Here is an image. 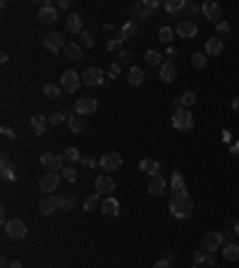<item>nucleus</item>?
<instances>
[{
	"instance_id": "nucleus-1",
	"label": "nucleus",
	"mask_w": 239,
	"mask_h": 268,
	"mask_svg": "<svg viewBox=\"0 0 239 268\" xmlns=\"http://www.w3.org/2000/svg\"><path fill=\"white\" fill-rule=\"evenodd\" d=\"M170 211H172V215L175 218H189L191 215V211H194V201H191V197L187 194V192H170Z\"/></svg>"
},
{
	"instance_id": "nucleus-14",
	"label": "nucleus",
	"mask_w": 239,
	"mask_h": 268,
	"mask_svg": "<svg viewBox=\"0 0 239 268\" xmlns=\"http://www.w3.org/2000/svg\"><path fill=\"white\" fill-rule=\"evenodd\" d=\"M115 189V182L110 175H98L96 178V194H101V197H110V192Z\"/></svg>"
},
{
	"instance_id": "nucleus-25",
	"label": "nucleus",
	"mask_w": 239,
	"mask_h": 268,
	"mask_svg": "<svg viewBox=\"0 0 239 268\" xmlns=\"http://www.w3.org/2000/svg\"><path fill=\"white\" fill-rule=\"evenodd\" d=\"M48 125H51V120L46 118V115H34L31 118V132L34 134H46Z\"/></svg>"
},
{
	"instance_id": "nucleus-37",
	"label": "nucleus",
	"mask_w": 239,
	"mask_h": 268,
	"mask_svg": "<svg viewBox=\"0 0 239 268\" xmlns=\"http://www.w3.org/2000/svg\"><path fill=\"white\" fill-rule=\"evenodd\" d=\"M144 58H146V62H149V65H163V55H160L155 48H146Z\"/></svg>"
},
{
	"instance_id": "nucleus-30",
	"label": "nucleus",
	"mask_w": 239,
	"mask_h": 268,
	"mask_svg": "<svg viewBox=\"0 0 239 268\" xmlns=\"http://www.w3.org/2000/svg\"><path fill=\"white\" fill-rule=\"evenodd\" d=\"M67 31H72V34H82V31H84L82 17H79L77 12H72V15L67 17Z\"/></svg>"
},
{
	"instance_id": "nucleus-31",
	"label": "nucleus",
	"mask_w": 239,
	"mask_h": 268,
	"mask_svg": "<svg viewBox=\"0 0 239 268\" xmlns=\"http://www.w3.org/2000/svg\"><path fill=\"white\" fill-rule=\"evenodd\" d=\"M196 12H201V7H199L196 2H187V0H184V5H182V15H179V22H182V19H191Z\"/></svg>"
},
{
	"instance_id": "nucleus-59",
	"label": "nucleus",
	"mask_w": 239,
	"mask_h": 268,
	"mask_svg": "<svg viewBox=\"0 0 239 268\" xmlns=\"http://www.w3.org/2000/svg\"><path fill=\"white\" fill-rule=\"evenodd\" d=\"M191 268H206V266H204V264H194Z\"/></svg>"
},
{
	"instance_id": "nucleus-27",
	"label": "nucleus",
	"mask_w": 239,
	"mask_h": 268,
	"mask_svg": "<svg viewBox=\"0 0 239 268\" xmlns=\"http://www.w3.org/2000/svg\"><path fill=\"white\" fill-rule=\"evenodd\" d=\"M120 36H122V41H134V38L139 36V24H137V22H127V24L120 29Z\"/></svg>"
},
{
	"instance_id": "nucleus-26",
	"label": "nucleus",
	"mask_w": 239,
	"mask_h": 268,
	"mask_svg": "<svg viewBox=\"0 0 239 268\" xmlns=\"http://www.w3.org/2000/svg\"><path fill=\"white\" fill-rule=\"evenodd\" d=\"M0 175H2L5 182L17 179V173H15V168H12V163H10V158H7V156H2V163H0Z\"/></svg>"
},
{
	"instance_id": "nucleus-44",
	"label": "nucleus",
	"mask_w": 239,
	"mask_h": 268,
	"mask_svg": "<svg viewBox=\"0 0 239 268\" xmlns=\"http://www.w3.org/2000/svg\"><path fill=\"white\" fill-rule=\"evenodd\" d=\"M122 36H118V38H113V41H108V51H120L122 53Z\"/></svg>"
},
{
	"instance_id": "nucleus-22",
	"label": "nucleus",
	"mask_w": 239,
	"mask_h": 268,
	"mask_svg": "<svg viewBox=\"0 0 239 268\" xmlns=\"http://www.w3.org/2000/svg\"><path fill=\"white\" fill-rule=\"evenodd\" d=\"M160 79H163V82H168V84H172V82L177 79V67H175L170 60L160 65Z\"/></svg>"
},
{
	"instance_id": "nucleus-3",
	"label": "nucleus",
	"mask_w": 239,
	"mask_h": 268,
	"mask_svg": "<svg viewBox=\"0 0 239 268\" xmlns=\"http://www.w3.org/2000/svg\"><path fill=\"white\" fill-rule=\"evenodd\" d=\"M41 165L46 168V173H62V168H65V158H62V153L48 151V153L41 156Z\"/></svg>"
},
{
	"instance_id": "nucleus-36",
	"label": "nucleus",
	"mask_w": 239,
	"mask_h": 268,
	"mask_svg": "<svg viewBox=\"0 0 239 268\" xmlns=\"http://www.w3.org/2000/svg\"><path fill=\"white\" fill-rule=\"evenodd\" d=\"M177 101H179V106H182V108H187V110H189V106H194V103H196V93H194V91H184Z\"/></svg>"
},
{
	"instance_id": "nucleus-39",
	"label": "nucleus",
	"mask_w": 239,
	"mask_h": 268,
	"mask_svg": "<svg viewBox=\"0 0 239 268\" xmlns=\"http://www.w3.org/2000/svg\"><path fill=\"white\" fill-rule=\"evenodd\" d=\"M62 87H58V84H46L43 87V96H48V98H60V93H62Z\"/></svg>"
},
{
	"instance_id": "nucleus-34",
	"label": "nucleus",
	"mask_w": 239,
	"mask_h": 268,
	"mask_svg": "<svg viewBox=\"0 0 239 268\" xmlns=\"http://www.w3.org/2000/svg\"><path fill=\"white\" fill-rule=\"evenodd\" d=\"M194 261L196 264H204V266H213L215 264V254L213 251H196L194 254Z\"/></svg>"
},
{
	"instance_id": "nucleus-49",
	"label": "nucleus",
	"mask_w": 239,
	"mask_h": 268,
	"mask_svg": "<svg viewBox=\"0 0 239 268\" xmlns=\"http://www.w3.org/2000/svg\"><path fill=\"white\" fill-rule=\"evenodd\" d=\"M82 165H84V168H93V165H96V158H93V156H82Z\"/></svg>"
},
{
	"instance_id": "nucleus-16",
	"label": "nucleus",
	"mask_w": 239,
	"mask_h": 268,
	"mask_svg": "<svg viewBox=\"0 0 239 268\" xmlns=\"http://www.w3.org/2000/svg\"><path fill=\"white\" fill-rule=\"evenodd\" d=\"M38 211H41L43 215H53L55 211H60V199L53 197V194H51V197H43L41 204H38Z\"/></svg>"
},
{
	"instance_id": "nucleus-21",
	"label": "nucleus",
	"mask_w": 239,
	"mask_h": 268,
	"mask_svg": "<svg viewBox=\"0 0 239 268\" xmlns=\"http://www.w3.org/2000/svg\"><path fill=\"white\" fill-rule=\"evenodd\" d=\"M101 211H103L105 215L115 218V215H120V201L118 199H113V197H105V199L101 201Z\"/></svg>"
},
{
	"instance_id": "nucleus-58",
	"label": "nucleus",
	"mask_w": 239,
	"mask_h": 268,
	"mask_svg": "<svg viewBox=\"0 0 239 268\" xmlns=\"http://www.w3.org/2000/svg\"><path fill=\"white\" fill-rule=\"evenodd\" d=\"M235 235L239 237V220H235Z\"/></svg>"
},
{
	"instance_id": "nucleus-48",
	"label": "nucleus",
	"mask_w": 239,
	"mask_h": 268,
	"mask_svg": "<svg viewBox=\"0 0 239 268\" xmlns=\"http://www.w3.org/2000/svg\"><path fill=\"white\" fill-rule=\"evenodd\" d=\"M215 29H218V36H225V34H230V24L227 22H218Z\"/></svg>"
},
{
	"instance_id": "nucleus-19",
	"label": "nucleus",
	"mask_w": 239,
	"mask_h": 268,
	"mask_svg": "<svg viewBox=\"0 0 239 268\" xmlns=\"http://www.w3.org/2000/svg\"><path fill=\"white\" fill-rule=\"evenodd\" d=\"M222 51H225V41H222L220 36H213V38L206 41V55L215 58V55H220Z\"/></svg>"
},
{
	"instance_id": "nucleus-32",
	"label": "nucleus",
	"mask_w": 239,
	"mask_h": 268,
	"mask_svg": "<svg viewBox=\"0 0 239 268\" xmlns=\"http://www.w3.org/2000/svg\"><path fill=\"white\" fill-rule=\"evenodd\" d=\"M182 5H184V0H168V2H165V12L172 15L175 19H179V15H182Z\"/></svg>"
},
{
	"instance_id": "nucleus-50",
	"label": "nucleus",
	"mask_w": 239,
	"mask_h": 268,
	"mask_svg": "<svg viewBox=\"0 0 239 268\" xmlns=\"http://www.w3.org/2000/svg\"><path fill=\"white\" fill-rule=\"evenodd\" d=\"M129 60H132V53H129V51H122V53H120V65H127Z\"/></svg>"
},
{
	"instance_id": "nucleus-5",
	"label": "nucleus",
	"mask_w": 239,
	"mask_h": 268,
	"mask_svg": "<svg viewBox=\"0 0 239 268\" xmlns=\"http://www.w3.org/2000/svg\"><path fill=\"white\" fill-rule=\"evenodd\" d=\"M60 179H62L60 173H43V178L38 179V189H41L46 197H51V194L60 187Z\"/></svg>"
},
{
	"instance_id": "nucleus-11",
	"label": "nucleus",
	"mask_w": 239,
	"mask_h": 268,
	"mask_svg": "<svg viewBox=\"0 0 239 268\" xmlns=\"http://www.w3.org/2000/svg\"><path fill=\"white\" fill-rule=\"evenodd\" d=\"M222 242H225L222 232H218V230H210V232H206V235H204V249L215 254V251L222 247Z\"/></svg>"
},
{
	"instance_id": "nucleus-9",
	"label": "nucleus",
	"mask_w": 239,
	"mask_h": 268,
	"mask_svg": "<svg viewBox=\"0 0 239 268\" xmlns=\"http://www.w3.org/2000/svg\"><path fill=\"white\" fill-rule=\"evenodd\" d=\"M103 74H105V72H103L101 67H89V70L82 74V84H86V87H101V84L105 82Z\"/></svg>"
},
{
	"instance_id": "nucleus-57",
	"label": "nucleus",
	"mask_w": 239,
	"mask_h": 268,
	"mask_svg": "<svg viewBox=\"0 0 239 268\" xmlns=\"http://www.w3.org/2000/svg\"><path fill=\"white\" fill-rule=\"evenodd\" d=\"M230 151H232V153H239V142H237V144H232V149H230Z\"/></svg>"
},
{
	"instance_id": "nucleus-15",
	"label": "nucleus",
	"mask_w": 239,
	"mask_h": 268,
	"mask_svg": "<svg viewBox=\"0 0 239 268\" xmlns=\"http://www.w3.org/2000/svg\"><path fill=\"white\" fill-rule=\"evenodd\" d=\"M175 31H177L182 38H194L199 34V27H196L194 19H182V22H177V29Z\"/></svg>"
},
{
	"instance_id": "nucleus-52",
	"label": "nucleus",
	"mask_w": 239,
	"mask_h": 268,
	"mask_svg": "<svg viewBox=\"0 0 239 268\" xmlns=\"http://www.w3.org/2000/svg\"><path fill=\"white\" fill-rule=\"evenodd\" d=\"M232 110L239 115V96H235V98H232Z\"/></svg>"
},
{
	"instance_id": "nucleus-51",
	"label": "nucleus",
	"mask_w": 239,
	"mask_h": 268,
	"mask_svg": "<svg viewBox=\"0 0 239 268\" xmlns=\"http://www.w3.org/2000/svg\"><path fill=\"white\" fill-rule=\"evenodd\" d=\"M2 137H7V139H15V137H17V132H15V129H10V127H2Z\"/></svg>"
},
{
	"instance_id": "nucleus-2",
	"label": "nucleus",
	"mask_w": 239,
	"mask_h": 268,
	"mask_svg": "<svg viewBox=\"0 0 239 268\" xmlns=\"http://www.w3.org/2000/svg\"><path fill=\"white\" fill-rule=\"evenodd\" d=\"M158 7H160L158 0H137V2H132L129 15H132L134 19H151Z\"/></svg>"
},
{
	"instance_id": "nucleus-13",
	"label": "nucleus",
	"mask_w": 239,
	"mask_h": 268,
	"mask_svg": "<svg viewBox=\"0 0 239 268\" xmlns=\"http://www.w3.org/2000/svg\"><path fill=\"white\" fill-rule=\"evenodd\" d=\"M201 12H204V17L208 19V22H220L222 19V7L218 5V2H204L201 5Z\"/></svg>"
},
{
	"instance_id": "nucleus-18",
	"label": "nucleus",
	"mask_w": 239,
	"mask_h": 268,
	"mask_svg": "<svg viewBox=\"0 0 239 268\" xmlns=\"http://www.w3.org/2000/svg\"><path fill=\"white\" fill-rule=\"evenodd\" d=\"M168 192V182L160 178V175H155V178L149 179V194L151 197H163Z\"/></svg>"
},
{
	"instance_id": "nucleus-55",
	"label": "nucleus",
	"mask_w": 239,
	"mask_h": 268,
	"mask_svg": "<svg viewBox=\"0 0 239 268\" xmlns=\"http://www.w3.org/2000/svg\"><path fill=\"white\" fill-rule=\"evenodd\" d=\"M230 139H232V134H230V132L225 129V132H222V142H230Z\"/></svg>"
},
{
	"instance_id": "nucleus-56",
	"label": "nucleus",
	"mask_w": 239,
	"mask_h": 268,
	"mask_svg": "<svg viewBox=\"0 0 239 268\" xmlns=\"http://www.w3.org/2000/svg\"><path fill=\"white\" fill-rule=\"evenodd\" d=\"M10 268H22V261H12V264H10Z\"/></svg>"
},
{
	"instance_id": "nucleus-54",
	"label": "nucleus",
	"mask_w": 239,
	"mask_h": 268,
	"mask_svg": "<svg viewBox=\"0 0 239 268\" xmlns=\"http://www.w3.org/2000/svg\"><path fill=\"white\" fill-rule=\"evenodd\" d=\"M153 268H170V261H165V259H163V261H158Z\"/></svg>"
},
{
	"instance_id": "nucleus-10",
	"label": "nucleus",
	"mask_w": 239,
	"mask_h": 268,
	"mask_svg": "<svg viewBox=\"0 0 239 268\" xmlns=\"http://www.w3.org/2000/svg\"><path fill=\"white\" fill-rule=\"evenodd\" d=\"M96 108H98V101L91 98V96H82L74 103V113L77 115H91V113H96Z\"/></svg>"
},
{
	"instance_id": "nucleus-28",
	"label": "nucleus",
	"mask_w": 239,
	"mask_h": 268,
	"mask_svg": "<svg viewBox=\"0 0 239 268\" xmlns=\"http://www.w3.org/2000/svg\"><path fill=\"white\" fill-rule=\"evenodd\" d=\"M170 192H177V194L187 192V182H184V175H182L179 170L172 173V179H170Z\"/></svg>"
},
{
	"instance_id": "nucleus-20",
	"label": "nucleus",
	"mask_w": 239,
	"mask_h": 268,
	"mask_svg": "<svg viewBox=\"0 0 239 268\" xmlns=\"http://www.w3.org/2000/svg\"><path fill=\"white\" fill-rule=\"evenodd\" d=\"M67 127L72 129V134H82V132L86 129V118L74 113V115H69V118H67Z\"/></svg>"
},
{
	"instance_id": "nucleus-42",
	"label": "nucleus",
	"mask_w": 239,
	"mask_h": 268,
	"mask_svg": "<svg viewBox=\"0 0 239 268\" xmlns=\"http://www.w3.org/2000/svg\"><path fill=\"white\" fill-rule=\"evenodd\" d=\"M77 170L72 168V165H67V168H62V179H67V182H77Z\"/></svg>"
},
{
	"instance_id": "nucleus-47",
	"label": "nucleus",
	"mask_w": 239,
	"mask_h": 268,
	"mask_svg": "<svg viewBox=\"0 0 239 268\" xmlns=\"http://www.w3.org/2000/svg\"><path fill=\"white\" fill-rule=\"evenodd\" d=\"M48 120H51V125H53V127H58V125H62V122H65L67 118H65L62 113H53V115H51Z\"/></svg>"
},
{
	"instance_id": "nucleus-7",
	"label": "nucleus",
	"mask_w": 239,
	"mask_h": 268,
	"mask_svg": "<svg viewBox=\"0 0 239 268\" xmlns=\"http://www.w3.org/2000/svg\"><path fill=\"white\" fill-rule=\"evenodd\" d=\"M5 235H7L10 239H24L27 237V223L19 220V218L7 220V225H5Z\"/></svg>"
},
{
	"instance_id": "nucleus-38",
	"label": "nucleus",
	"mask_w": 239,
	"mask_h": 268,
	"mask_svg": "<svg viewBox=\"0 0 239 268\" xmlns=\"http://www.w3.org/2000/svg\"><path fill=\"white\" fill-rule=\"evenodd\" d=\"M62 158H65V163H74V161H82V153H79V149L69 146V149H65Z\"/></svg>"
},
{
	"instance_id": "nucleus-8",
	"label": "nucleus",
	"mask_w": 239,
	"mask_h": 268,
	"mask_svg": "<svg viewBox=\"0 0 239 268\" xmlns=\"http://www.w3.org/2000/svg\"><path fill=\"white\" fill-rule=\"evenodd\" d=\"M101 168L105 170V173H115L122 168V156L115 153V151H110V153H103L101 156Z\"/></svg>"
},
{
	"instance_id": "nucleus-40",
	"label": "nucleus",
	"mask_w": 239,
	"mask_h": 268,
	"mask_svg": "<svg viewBox=\"0 0 239 268\" xmlns=\"http://www.w3.org/2000/svg\"><path fill=\"white\" fill-rule=\"evenodd\" d=\"M206 62H208V58H206V53H201V51L191 55V65H194L196 70H204V67H206Z\"/></svg>"
},
{
	"instance_id": "nucleus-6",
	"label": "nucleus",
	"mask_w": 239,
	"mask_h": 268,
	"mask_svg": "<svg viewBox=\"0 0 239 268\" xmlns=\"http://www.w3.org/2000/svg\"><path fill=\"white\" fill-rule=\"evenodd\" d=\"M60 87L67 91V93H74V91L82 87V74H79V72H74V70L62 72V77H60Z\"/></svg>"
},
{
	"instance_id": "nucleus-46",
	"label": "nucleus",
	"mask_w": 239,
	"mask_h": 268,
	"mask_svg": "<svg viewBox=\"0 0 239 268\" xmlns=\"http://www.w3.org/2000/svg\"><path fill=\"white\" fill-rule=\"evenodd\" d=\"M79 36H82V46H86V48H91V46H93V36H91L89 31H82Z\"/></svg>"
},
{
	"instance_id": "nucleus-4",
	"label": "nucleus",
	"mask_w": 239,
	"mask_h": 268,
	"mask_svg": "<svg viewBox=\"0 0 239 268\" xmlns=\"http://www.w3.org/2000/svg\"><path fill=\"white\" fill-rule=\"evenodd\" d=\"M41 38H43V46H46L51 53H62V51H65V46H67V41L62 38V34H60V31H46Z\"/></svg>"
},
{
	"instance_id": "nucleus-45",
	"label": "nucleus",
	"mask_w": 239,
	"mask_h": 268,
	"mask_svg": "<svg viewBox=\"0 0 239 268\" xmlns=\"http://www.w3.org/2000/svg\"><path fill=\"white\" fill-rule=\"evenodd\" d=\"M120 72H122V65H120V62H113V65H110V70H108L110 79H118V77H120Z\"/></svg>"
},
{
	"instance_id": "nucleus-43",
	"label": "nucleus",
	"mask_w": 239,
	"mask_h": 268,
	"mask_svg": "<svg viewBox=\"0 0 239 268\" xmlns=\"http://www.w3.org/2000/svg\"><path fill=\"white\" fill-rule=\"evenodd\" d=\"M98 204H101V194H93V197H89V199L84 201V209L91 211V209H96Z\"/></svg>"
},
{
	"instance_id": "nucleus-29",
	"label": "nucleus",
	"mask_w": 239,
	"mask_h": 268,
	"mask_svg": "<svg viewBox=\"0 0 239 268\" xmlns=\"http://www.w3.org/2000/svg\"><path fill=\"white\" fill-rule=\"evenodd\" d=\"M127 79H129L132 87H141V84H144V70H141V67H129Z\"/></svg>"
},
{
	"instance_id": "nucleus-41",
	"label": "nucleus",
	"mask_w": 239,
	"mask_h": 268,
	"mask_svg": "<svg viewBox=\"0 0 239 268\" xmlns=\"http://www.w3.org/2000/svg\"><path fill=\"white\" fill-rule=\"evenodd\" d=\"M172 34H175V31L170 29V27H160V29H158V38H160L163 43H170V41H172Z\"/></svg>"
},
{
	"instance_id": "nucleus-23",
	"label": "nucleus",
	"mask_w": 239,
	"mask_h": 268,
	"mask_svg": "<svg viewBox=\"0 0 239 268\" xmlns=\"http://www.w3.org/2000/svg\"><path fill=\"white\" fill-rule=\"evenodd\" d=\"M139 170L146 173L149 178H155V175H160V163H158V161H151V158H144V161L139 163Z\"/></svg>"
},
{
	"instance_id": "nucleus-35",
	"label": "nucleus",
	"mask_w": 239,
	"mask_h": 268,
	"mask_svg": "<svg viewBox=\"0 0 239 268\" xmlns=\"http://www.w3.org/2000/svg\"><path fill=\"white\" fill-rule=\"evenodd\" d=\"M222 256L227 259V261H239V244H225V249H222Z\"/></svg>"
},
{
	"instance_id": "nucleus-12",
	"label": "nucleus",
	"mask_w": 239,
	"mask_h": 268,
	"mask_svg": "<svg viewBox=\"0 0 239 268\" xmlns=\"http://www.w3.org/2000/svg\"><path fill=\"white\" fill-rule=\"evenodd\" d=\"M172 125H175V129H179V132H189L194 127V115L189 110H182L177 115H172Z\"/></svg>"
},
{
	"instance_id": "nucleus-17",
	"label": "nucleus",
	"mask_w": 239,
	"mask_h": 268,
	"mask_svg": "<svg viewBox=\"0 0 239 268\" xmlns=\"http://www.w3.org/2000/svg\"><path fill=\"white\" fill-rule=\"evenodd\" d=\"M38 22H43V24H55V22H58V10H55L53 5H41V10H38Z\"/></svg>"
},
{
	"instance_id": "nucleus-53",
	"label": "nucleus",
	"mask_w": 239,
	"mask_h": 268,
	"mask_svg": "<svg viewBox=\"0 0 239 268\" xmlns=\"http://www.w3.org/2000/svg\"><path fill=\"white\" fill-rule=\"evenodd\" d=\"M60 7H62V10H69V7H72V0H60Z\"/></svg>"
},
{
	"instance_id": "nucleus-33",
	"label": "nucleus",
	"mask_w": 239,
	"mask_h": 268,
	"mask_svg": "<svg viewBox=\"0 0 239 268\" xmlns=\"http://www.w3.org/2000/svg\"><path fill=\"white\" fill-rule=\"evenodd\" d=\"M60 211H72L77 206V197L74 194H60Z\"/></svg>"
},
{
	"instance_id": "nucleus-24",
	"label": "nucleus",
	"mask_w": 239,
	"mask_h": 268,
	"mask_svg": "<svg viewBox=\"0 0 239 268\" xmlns=\"http://www.w3.org/2000/svg\"><path fill=\"white\" fill-rule=\"evenodd\" d=\"M62 55H65L67 60H74V62H77V60L84 58V51H82V46H79V43H72V41H69V43L65 46Z\"/></svg>"
}]
</instances>
